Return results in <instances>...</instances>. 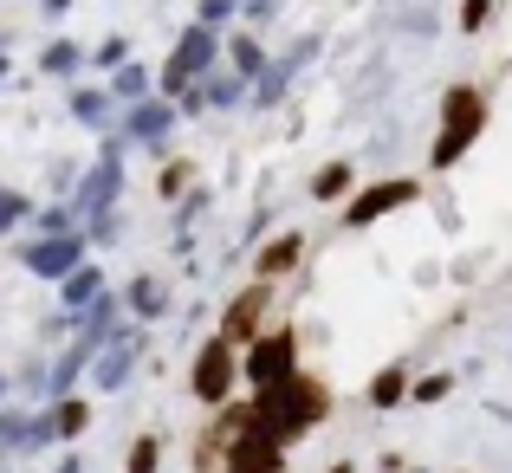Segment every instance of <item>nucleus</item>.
Listing matches in <instances>:
<instances>
[{
  "mask_svg": "<svg viewBox=\"0 0 512 473\" xmlns=\"http://www.w3.org/2000/svg\"><path fill=\"white\" fill-rule=\"evenodd\" d=\"M487 137V91L480 85H448L441 91V117L428 137V175H448L474 156V143Z\"/></svg>",
  "mask_w": 512,
  "mask_h": 473,
  "instance_id": "obj_1",
  "label": "nucleus"
},
{
  "mask_svg": "<svg viewBox=\"0 0 512 473\" xmlns=\"http://www.w3.org/2000/svg\"><path fill=\"white\" fill-rule=\"evenodd\" d=\"M253 402H260V428L279 441V448H286V441H299L305 428H318V422L331 415V389L318 383V376H305V370L292 376L286 389H273V396H253Z\"/></svg>",
  "mask_w": 512,
  "mask_h": 473,
  "instance_id": "obj_2",
  "label": "nucleus"
},
{
  "mask_svg": "<svg viewBox=\"0 0 512 473\" xmlns=\"http://www.w3.org/2000/svg\"><path fill=\"white\" fill-rule=\"evenodd\" d=\"M299 331L292 324H266L260 337H253L247 350H240V376H247L253 396H273V389H286L292 376H299Z\"/></svg>",
  "mask_w": 512,
  "mask_h": 473,
  "instance_id": "obj_3",
  "label": "nucleus"
},
{
  "mask_svg": "<svg viewBox=\"0 0 512 473\" xmlns=\"http://www.w3.org/2000/svg\"><path fill=\"white\" fill-rule=\"evenodd\" d=\"M422 175H376V182H357V195L338 208V221H344V234H363V227H376V221H389V214H402V208H415L422 201Z\"/></svg>",
  "mask_w": 512,
  "mask_h": 473,
  "instance_id": "obj_4",
  "label": "nucleus"
},
{
  "mask_svg": "<svg viewBox=\"0 0 512 473\" xmlns=\"http://www.w3.org/2000/svg\"><path fill=\"white\" fill-rule=\"evenodd\" d=\"M214 65H221V33L195 20V26H182V39L169 46L163 72H156V91H163V98H182V91H188V85H201Z\"/></svg>",
  "mask_w": 512,
  "mask_h": 473,
  "instance_id": "obj_5",
  "label": "nucleus"
},
{
  "mask_svg": "<svg viewBox=\"0 0 512 473\" xmlns=\"http://www.w3.org/2000/svg\"><path fill=\"white\" fill-rule=\"evenodd\" d=\"M240 383H247V376H240V344H227V337H201L195 363H188V396H195L201 409H221V402H234Z\"/></svg>",
  "mask_w": 512,
  "mask_h": 473,
  "instance_id": "obj_6",
  "label": "nucleus"
},
{
  "mask_svg": "<svg viewBox=\"0 0 512 473\" xmlns=\"http://www.w3.org/2000/svg\"><path fill=\"white\" fill-rule=\"evenodd\" d=\"M78 260H91L85 227H78V234H20V240H13V266H20V273H33L39 286H59Z\"/></svg>",
  "mask_w": 512,
  "mask_h": 473,
  "instance_id": "obj_7",
  "label": "nucleus"
},
{
  "mask_svg": "<svg viewBox=\"0 0 512 473\" xmlns=\"http://www.w3.org/2000/svg\"><path fill=\"white\" fill-rule=\"evenodd\" d=\"M175 130H182V111H175V98H163V91H150V98H137V104L117 111V137H124L130 150H150L156 162L169 156Z\"/></svg>",
  "mask_w": 512,
  "mask_h": 473,
  "instance_id": "obj_8",
  "label": "nucleus"
},
{
  "mask_svg": "<svg viewBox=\"0 0 512 473\" xmlns=\"http://www.w3.org/2000/svg\"><path fill=\"white\" fill-rule=\"evenodd\" d=\"M273 299H279V279H260V273H253L247 286H240L234 299L221 305V318H214V337H227V344L247 350L253 337L266 331V318H273Z\"/></svg>",
  "mask_w": 512,
  "mask_h": 473,
  "instance_id": "obj_9",
  "label": "nucleus"
},
{
  "mask_svg": "<svg viewBox=\"0 0 512 473\" xmlns=\"http://www.w3.org/2000/svg\"><path fill=\"white\" fill-rule=\"evenodd\" d=\"M150 331H156V324L124 318V331H117L111 344H104L98 357H91V389H104V396H111V389H124L130 376H137V357L150 350Z\"/></svg>",
  "mask_w": 512,
  "mask_h": 473,
  "instance_id": "obj_10",
  "label": "nucleus"
},
{
  "mask_svg": "<svg viewBox=\"0 0 512 473\" xmlns=\"http://www.w3.org/2000/svg\"><path fill=\"white\" fill-rule=\"evenodd\" d=\"M260 422V402H221V409L208 415V428H201V448H195V461H201V473H208L214 461H227V454L247 441V428Z\"/></svg>",
  "mask_w": 512,
  "mask_h": 473,
  "instance_id": "obj_11",
  "label": "nucleus"
},
{
  "mask_svg": "<svg viewBox=\"0 0 512 473\" xmlns=\"http://www.w3.org/2000/svg\"><path fill=\"white\" fill-rule=\"evenodd\" d=\"M247 98H253V78H240V72H227V65H214L201 85H188L182 98H175V111H182V117H208V111H240Z\"/></svg>",
  "mask_w": 512,
  "mask_h": 473,
  "instance_id": "obj_12",
  "label": "nucleus"
},
{
  "mask_svg": "<svg viewBox=\"0 0 512 473\" xmlns=\"http://www.w3.org/2000/svg\"><path fill=\"white\" fill-rule=\"evenodd\" d=\"M312 59H318V39L305 33L299 46H286V52H279V59L260 72V78H253V98H247V104H253V111H279V104H286V91H292V78H299Z\"/></svg>",
  "mask_w": 512,
  "mask_h": 473,
  "instance_id": "obj_13",
  "label": "nucleus"
},
{
  "mask_svg": "<svg viewBox=\"0 0 512 473\" xmlns=\"http://www.w3.org/2000/svg\"><path fill=\"white\" fill-rule=\"evenodd\" d=\"M117 111H124V104L111 98V85H85V78H78V85H65V117H72L78 130H91V137H111V130H117Z\"/></svg>",
  "mask_w": 512,
  "mask_h": 473,
  "instance_id": "obj_14",
  "label": "nucleus"
},
{
  "mask_svg": "<svg viewBox=\"0 0 512 473\" xmlns=\"http://www.w3.org/2000/svg\"><path fill=\"white\" fill-rule=\"evenodd\" d=\"M124 305L137 324H163L175 312V292H169L163 273H137V279H124Z\"/></svg>",
  "mask_w": 512,
  "mask_h": 473,
  "instance_id": "obj_15",
  "label": "nucleus"
},
{
  "mask_svg": "<svg viewBox=\"0 0 512 473\" xmlns=\"http://www.w3.org/2000/svg\"><path fill=\"white\" fill-rule=\"evenodd\" d=\"M104 292H111V273H104V260L91 253V260H78L72 273L59 279V312H72V318H78L91 299H104Z\"/></svg>",
  "mask_w": 512,
  "mask_h": 473,
  "instance_id": "obj_16",
  "label": "nucleus"
},
{
  "mask_svg": "<svg viewBox=\"0 0 512 473\" xmlns=\"http://www.w3.org/2000/svg\"><path fill=\"white\" fill-rule=\"evenodd\" d=\"M305 195H312L318 208H344V201L357 195V162H350V156L318 162V169H312V182H305Z\"/></svg>",
  "mask_w": 512,
  "mask_h": 473,
  "instance_id": "obj_17",
  "label": "nucleus"
},
{
  "mask_svg": "<svg viewBox=\"0 0 512 473\" xmlns=\"http://www.w3.org/2000/svg\"><path fill=\"white\" fill-rule=\"evenodd\" d=\"M299 266H305V234H299V227L273 234L260 253H253V273H260V279H292Z\"/></svg>",
  "mask_w": 512,
  "mask_h": 473,
  "instance_id": "obj_18",
  "label": "nucleus"
},
{
  "mask_svg": "<svg viewBox=\"0 0 512 473\" xmlns=\"http://www.w3.org/2000/svg\"><path fill=\"white\" fill-rule=\"evenodd\" d=\"M91 65V52L78 46V39H52V46H39V78H59V85H78Z\"/></svg>",
  "mask_w": 512,
  "mask_h": 473,
  "instance_id": "obj_19",
  "label": "nucleus"
},
{
  "mask_svg": "<svg viewBox=\"0 0 512 473\" xmlns=\"http://www.w3.org/2000/svg\"><path fill=\"white\" fill-rule=\"evenodd\" d=\"M221 65H227V72H240V78H260L266 65H273V52L260 46V33H253V26H240L234 39H221Z\"/></svg>",
  "mask_w": 512,
  "mask_h": 473,
  "instance_id": "obj_20",
  "label": "nucleus"
},
{
  "mask_svg": "<svg viewBox=\"0 0 512 473\" xmlns=\"http://www.w3.org/2000/svg\"><path fill=\"white\" fill-rule=\"evenodd\" d=\"M214 208V182H195V188H188V195L182 201H175V208H169V221H175V247H195V227H201V214H208Z\"/></svg>",
  "mask_w": 512,
  "mask_h": 473,
  "instance_id": "obj_21",
  "label": "nucleus"
},
{
  "mask_svg": "<svg viewBox=\"0 0 512 473\" xmlns=\"http://www.w3.org/2000/svg\"><path fill=\"white\" fill-rule=\"evenodd\" d=\"M409 389H415L409 363H383V370L370 376V389H363V402H370V409H402V402H409Z\"/></svg>",
  "mask_w": 512,
  "mask_h": 473,
  "instance_id": "obj_22",
  "label": "nucleus"
},
{
  "mask_svg": "<svg viewBox=\"0 0 512 473\" xmlns=\"http://www.w3.org/2000/svg\"><path fill=\"white\" fill-rule=\"evenodd\" d=\"M195 182H201V169L188 156H163V162H156V201H163V208H175Z\"/></svg>",
  "mask_w": 512,
  "mask_h": 473,
  "instance_id": "obj_23",
  "label": "nucleus"
},
{
  "mask_svg": "<svg viewBox=\"0 0 512 473\" xmlns=\"http://www.w3.org/2000/svg\"><path fill=\"white\" fill-rule=\"evenodd\" d=\"M33 214H39V201L26 195V188L0 182V240H7V234H26V227H33Z\"/></svg>",
  "mask_w": 512,
  "mask_h": 473,
  "instance_id": "obj_24",
  "label": "nucleus"
},
{
  "mask_svg": "<svg viewBox=\"0 0 512 473\" xmlns=\"http://www.w3.org/2000/svg\"><path fill=\"white\" fill-rule=\"evenodd\" d=\"M104 85H111L117 104H137V98H150V91H156V72H150V65H137V59H124Z\"/></svg>",
  "mask_w": 512,
  "mask_h": 473,
  "instance_id": "obj_25",
  "label": "nucleus"
},
{
  "mask_svg": "<svg viewBox=\"0 0 512 473\" xmlns=\"http://www.w3.org/2000/svg\"><path fill=\"white\" fill-rule=\"evenodd\" d=\"M52 422H59V441H78V435L91 428V402L72 389V396H59V402H52Z\"/></svg>",
  "mask_w": 512,
  "mask_h": 473,
  "instance_id": "obj_26",
  "label": "nucleus"
},
{
  "mask_svg": "<svg viewBox=\"0 0 512 473\" xmlns=\"http://www.w3.org/2000/svg\"><path fill=\"white\" fill-rule=\"evenodd\" d=\"M78 227H85V221H78L72 201H46V208L33 214V227H26V234H78Z\"/></svg>",
  "mask_w": 512,
  "mask_h": 473,
  "instance_id": "obj_27",
  "label": "nucleus"
},
{
  "mask_svg": "<svg viewBox=\"0 0 512 473\" xmlns=\"http://www.w3.org/2000/svg\"><path fill=\"white\" fill-rule=\"evenodd\" d=\"M85 240H91V253H98V247H117V240H124V208L91 214V221H85Z\"/></svg>",
  "mask_w": 512,
  "mask_h": 473,
  "instance_id": "obj_28",
  "label": "nucleus"
},
{
  "mask_svg": "<svg viewBox=\"0 0 512 473\" xmlns=\"http://www.w3.org/2000/svg\"><path fill=\"white\" fill-rule=\"evenodd\" d=\"M124 473H163V435H137V441H130Z\"/></svg>",
  "mask_w": 512,
  "mask_h": 473,
  "instance_id": "obj_29",
  "label": "nucleus"
},
{
  "mask_svg": "<svg viewBox=\"0 0 512 473\" xmlns=\"http://www.w3.org/2000/svg\"><path fill=\"white\" fill-rule=\"evenodd\" d=\"M448 396H454V376H448V370L415 376V389H409V402H448Z\"/></svg>",
  "mask_w": 512,
  "mask_h": 473,
  "instance_id": "obj_30",
  "label": "nucleus"
},
{
  "mask_svg": "<svg viewBox=\"0 0 512 473\" xmlns=\"http://www.w3.org/2000/svg\"><path fill=\"white\" fill-rule=\"evenodd\" d=\"M195 20L221 33V26H234V20H240V0H201V7H195Z\"/></svg>",
  "mask_w": 512,
  "mask_h": 473,
  "instance_id": "obj_31",
  "label": "nucleus"
},
{
  "mask_svg": "<svg viewBox=\"0 0 512 473\" xmlns=\"http://www.w3.org/2000/svg\"><path fill=\"white\" fill-rule=\"evenodd\" d=\"M124 59H130V39H104V46H98V52H91V65H98V72H104V78H111V72H117V65H124Z\"/></svg>",
  "mask_w": 512,
  "mask_h": 473,
  "instance_id": "obj_32",
  "label": "nucleus"
},
{
  "mask_svg": "<svg viewBox=\"0 0 512 473\" xmlns=\"http://www.w3.org/2000/svg\"><path fill=\"white\" fill-rule=\"evenodd\" d=\"M487 20H493V0H461V26L467 33H480Z\"/></svg>",
  "mask_w": 512,
  "mask_h": 473,
  "instance_id": "obj_33",
  "label": "nucleus"
},
{
  "mask_svg": "<svg viewBox=\"0 0 512 473\" xmlns=\"http://www.w3.org/2000/svg\"><path fill=\"white\" fill-rule=\"evenodd\" d=\"M7 389H13V376H7V370H0V409H7Z\"/></svg>",
  "mask_w": 512,
  "mask_h": 473,
  "instance_id": "obj_34",
  "label": "nucleus"
},
{
  "mask_svg": "<svg viewBox=\"0 0 512 473\" xmlns=\"http://www.w3.org/2000/svg\"><path fill=\"white\" fill-rule=\"evenodd\" d=\"M0 91H7V46H0Z\"/></svg>",
  "mask_w": 512,
  "mask_h": 473,
  "instance_id": "obj_35",
  "label": "nucleus"
},
{
  "mask_svg": "<svg viewBox=\"0 0 512 473\" xmlns=\"http://www.w3.org/2000/svg\"><path fill=\"white\" fill-rule=\"evenodd\" d=\"M331 473H357V467H331Z\"/></svg>",
  "mask_w": 512,
  "mask_h": 473,
  "instance_id": "obj_36",
  "label": "nucleus"
}]
</instances>
